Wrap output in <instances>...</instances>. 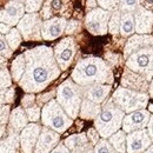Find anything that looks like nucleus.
<instances>
[{
  "instance_id": "nucleus-1",
  "label": "nucleus",
  "mask_w": 153,
  "mask_h": 153,
  "mask_svg": "<svg viewBox=\"0 0 153 153\" xmlns=\"http://www.w3.org/2000/svg\"><path fill=\"white\" fill-rule=\"evenodd\" d=\"M26 71L19 81V86L26 93L44 91L60 76L53 50L48 46H37L26 51Z\"/></svg>"
},
{
  "instance_id": "nucleus-2",
  "label": "nucleus",
  "mask_w": 153,
  "mask_h": 153,
  "mask_svg": "<svg viewBox=\"0 0 153 153\" xmlns=\"http://www.w3.org/2000/svg\"><path fill=\"white\" fill-rule=\"evenodd\" d=\"M126 68L143 76L149 82L153 78V37L132 36L124 47Z\"/></svg>"
},
{
  "instance_id": "nucleus-3",
  "label": "nucleus",
  "mask_w": 153,
  "mask_h": 153,
  "mask_svg": "<svg viewBox=\"0 0 153 153\" xmlns=\"http://www.w3.org/2000/svg\"><path fill=\"white\" fill-rule=\"evenodd\" d=\"M71 79L81 87L91 85H111L113 82V73L105 60L90 57L80 59L76 62Z\"/></svg>"
},
{
  "instance_id": "nucleus-4",
  "label": "nucleus",
  "mask_w": 153,
  "mask_h": 153,
  "mask_svg": "<svg viewBox=\"0 0 153 153\" xmlns=\"http://www.w3.org/2000/svg\"><path fill=\"white\" fill-rule=\"evenodd\" d=\"M124 118L125 113L115 105L112 98H110L101 105V112L94 120V128L102 139H107L120 131Z\"/></svg>"
},
{
  "instance_id": "nucleus-5",
  "label": "nucleus",
  "mask_w": 153,
  "mask_h": 153,
  "mask_svg": "<svg viewBox=\"0 0 153 153\" xmlns=\"http://www.w3.org/2000/svg\"><path fill=\"white\" fill-rule=\"evenodd\" d=\"M82 87L72 79L62 81L57 88V101L72 120L79 115L82 102Z\"/></svg>"
},
{
  "instance_id": "nucleus-6",
  "label": "nucleus",
  "mask_w": 153,
  "mask_h": 153,
  "mask_svg": "<svg viewBox=\"0 0 153 153\" xmlns=\"http://www.w3.org/2000/svg\"><path fill=\"white\" fill-rule=\"evenodd\" d=\"M41 123L45 127L61 134L71 127L73 120L58 104L57 99H52L41 110Z\"/></svg>"
},
{
  "instance_id": "nucleus-7",
  "label": "nucleus",
  "mask_w": 153,
  "mask_h": 153,
  "mask_svg": "<svg viewBox=\"0 0 153 153\" xmlns=\"http://www.w3.org/2000/svg\"><path fill=\"white\" fill-rule=\"evenodd\" d=\"M149 99L150 96L147 93L135 92L121 86L118 87L112 94V100L125 114L145 110L149 104Z\"/></svg>"
},
{
  "instance_id": "nucleus-8",
  "label": "nucleus",
  "mask_w": 153,
  "mask_h": 153,
  "mask_svg": "<svg viewBox=\"0 0 153 153\" xmlns=\"http://www.w3.org/2000/svg\"><path fill=\"white\" fill-rule=\"evenodd\" d=\"M111 14V12L100 7L91 10L85 18V26L87 31L93 36H105L108 32V21Z\"/></svg>"
},
{
  "instance_id": "nucleus-9",
  "label": "nucleus",
  "mask_w": 153,
  "mask_h": 153,
  "mask_svg": "<svg viewBox=\"0 0 153 153\" xmlns=\"http://www.w3.org/2000/svg\"><path fill=\"white\" fill-rule=\"evenodd\" d=\"M54 58L60 71H66L72 64L76 53V40L72 37H67L60 40L53 50Z\"/></svg>"
},
{
  "instance_id": "nucleus-10",
  "label": "nucleus",
  "mask_w": 153,
  "mask_h": 153,
  "mask_svg": "<svg viewBox=\"0 0 153 153\" xmlns=\"http://www.w3.org/2000/svg\"><path fill=\"white\" fill-rule=\"evenodd\" d=\"M41 17L38 13H27L17 25V28L21 33L22 38L27 41L31 40H41V27H42Z\"/></svg>"
},
{
  "instance_id": "nucleus-11",
  "label": "nucleus",
  "mask_w": 153,
  "mask_h": 153,
  "mask_svg": "<svg viewBox=\"0 0 153 153\" xmlns=\"http://www.w3.org/2000/svg\"><path fill=\"white\" fill-rule=\"evenodd\" d=\"M25 16V4L22 1H8L0 10V22L8 26H16Z\"/></svg>"
},
{
  "instance_id": "nucleus-12",
  "label": "nucleus",
  "mask_w": 153,
  "mask_h": 153,
  "mask_svg": "<svg viewBox=\"0 0 153 153\" xmlns=\"http://www.w3.org/2000/svg\"><path fill=\"white\" fill-rule=\"evenodd\" d=\"M152 145V140L147 133V130H139L128 133L126 137L127 153H144Z\"/></svg>"
},
{
  "instance_id": "nucleus-13",
  "label": "nucleus",
  "mask_w": 153,
  "mask_h": 153,
  "mask_svg": "<svg viewBox=\"0 0 153 153\" xmlns=\"http://www.w3.org/2000/svg\"><path fill=\"white\" fill-rule=\"evenodd\" d=\"M150 118L151 113L147 110H140L130 114H125L123 121V131L125 133H132L134 131L145 130L147 127Z\"/></svg>"
},
{
  "instance_id": "nucleus-14",
  "label": "nucleus",
  "mask_w": 153,
  "mask_h": 153,
  "mask_svg": "<svg viewBox=\"0 0 153 153\" xmlns=\"http://www.w3.org/2000/svg\"><path fill=\"white\" fill-rule=\"evenodd\" d=\"M41 127L38 124H28L20 132V150L21 153H34L36 145L38 143Z\"/></svg>"
},
{
  "instance_id": "nucleus-15",
  "label": "nucleus",
  "mask_w": 153,
  "mask_h": 153,
  "mask_svg": "<svg viewBox=\"0 0 153 153\" xmlns=\"http://www.w3.org/2000/svg\"><path fill=\"white\" fill-rule=\"evenodd\" d=\"M67 20L64 17H53L45 20L41 27V37L45 40H54L65 33Z\"/></svg>"
},
{
  "instance_id": "nucleus-16",
  "label": "nucleus",
  "mask_w": 153,
  "mask_h": 153,
  "mask_svg": "<svg viewBox=\"0 0 153 153\" xmlns=\"http://www.w3.org/2000/svg\"><path fill=\"white\" fill-rule=\"evenodd\" d=\"M135 32L139 36H146L152 32L153 28V12L146 10L143 5H139L134 11Z\"/></svg>"
},
{
  "instance_id": "nucleus-17",
  "label": "nucleus",
  "mask_w": 153,
  "mask_h": 153,
  "mask_svg": "<svg viewBox=\"0 0 153 153\" xmlns=\"http://www.w3.org/2000/svg\"><path fill=\"white\" fill-rule=\"evenodd\" d=\"M59 141L60 134L44 126L41 127V132L34 149V153H51L59 145Z\"/></svg>"
},
{
  "instance_id": "nucleus-18",
  "label": "nucleus",
  "mask_w": 153,
  "mask_h": 153,
  "mask_svg": "<svg viewBox=\"0 0 153 153\" xmlns=\"http://www.w3.org/2000/svg\"><path fill=\"white\" fill-rule=\"evenodd\" d=\"M64 145L71 153H93L94 147L85 133L72 134L64 140Z\"/></svg>"
},
{
  "instance_id": "nucleus-19",
  "label": "nucleus",
  "mask_w": 153,
  "mask_h": 153,
  "mask_svg": "<svg viewBox=\"0 0 153 153\" xmlns=\"http://www.w3.org/2000/svg\"><path fill=\"white\" fill-rule=\"evenodd\" d=\"M121 87L132 90L135 92L147 93L146 91H149L150 82L146 79H144L143 76H138L134 72L130 71L128 68H125L123 76H121Z\"/></svg>"
},
{
  "instance_id": "nucleus-20",
  "label": "nucleus",
  "mask_w": 153,
  "mask_h": 153,
  "mask_svg": "<svg viewBox=\"0 0 153 153\" xmlns=\"http://www.w3.org/2000/svg\"><path fill=\"white\" fill-rule=\"evenodd\" d=\"M112 90L111 85H91L82 87L84 99H87L94 104L101 105L107 100V97Z\"/></svg>"
},
{
  "instance_id": "nucleus-21",
  "label": "nucleus",
  "mask_w": 153,
  "mask_h": 153,
  "mask_svg": "<svg viewBox=\"0 0 153 153\" xmlns=\"http://www.w3.org/2000/svg\"><path fill=\"white\" fill-rule=\"evenodd\" d=\"M20 147V133L8 128L7 135L0 140V153H17Z\"/></svg>"
},
{
  "instance_id": "nucleus-22",
  "label": "nucleus",
  "mask_w": 153,
  "mask_h": 153,
  "mask_svg": "<svg viewBox=\"0 0 153 153\" xmlns=\"http://www.w3.org/2000/svg\"><path fill=\"white\" fill-rule=\"evenodd\" d=\"M10 127L11 130H13L14 132L20 133L27 125H28V118L26 115V112L22 107H17L13 108V111L11 112L10 115Z\"/></svg>"
},
{
  "instance_id": "nucleus-23",
  "label": "nucleus",
  "mask_w": 153,
  "mask_h": 153,
  "mask_svg": "<svg viewBox=\"0 0 153 153\" xmlns=\"http://www.w3.org/2000/svg\"><path fill=\"white\" fill-rule=\"evenodd\" d=\"M101 112V105L94 104L87 99H82L81 102V107H80V112H79V117L81 119L85 120H96L98 118V115Z\"/></svg>"
},
{
  "instance_id": "nucleus-24",
  "label": "nucleus",
  "mask_w": 153,
  "mask_h": 153,
  "mask_svg": "<svg viewBox=\"0 0 153 153\" xmlns=\"http://www.w3.org/2000/svg\"><path fill=\"white\" fill-rule=\"evenodd\" d=\"M134 32H135V21L133 13L121 12V20H120L121 37H132Z\"/></svg>"
},
{
  "instance_id": "nucleus-25",
  "label": "nucleus",
  "mask_w": 153,
  "mask_h": 153,
  "mask_svg": "<svg viewBox=\"0 0 153 153\" xmlns=\"http://www.w3.org/2000/svg\"><path fill=\"white\" fill-rule=\"evenodd\" d=\"M25 71H26V58H25V54H20L12 61V65H11L12 79L14 81L19 82L25 73Z\"/></svg>"
},
{
  "instance_id": "nucleus-26",
  "label": "nucleus",
  "mask_w": 153,
  "mask_h": 153,
  "mask_svg": "<svg viewBox=\"0 0 153 153\" xmlns=\"http://www.w3.org/2000/svg\"><path fill=\"white\" fill-rule=\"evenodd\" d=\"M126 133L120 130L118 131L117 133H114L113 135H111L108 138V141L110 144L113 146L115 151L118 153H127V150H126Z\"/></svg>"
},
{
  "instance_id": "nucleus-27",
  "label": "nucleus",
  "mask_w": 153,
  "mask_h": 153,
  "mask_svg": "<svg viewBox=\"0 0 153 153\" xmlns=\"http://www.w3.org/2000/svg\"><path fill=\"white\" fill-rule=\"evenodd\" d=\"M6 38V41L8 44V46L11 47L12 51H16L21 44V39H22V36L18 31V28H12L10 33H7L5 36Z\"/></svg>"
},
{
  "instance_id": "nucleus-28",
  "label": "nucleus",
  "mask_w": 153,
  "mask_h": 153,
  "mask_svg": "<svg viewBox=\"0 0 153 153\" xmlns=\"http://www.w3.org/2000/svg\"><path fill=\"white\" fill-rule=\"evenodd\" d=\"M120 20H121V11L118 10L112 12L111 18L108 21V32L111 34H119L120 33Z\"/></svg>"
},
{
  "instance_id": "nucleus-29",
  "label": "nucleus",
  "mask_w": 153,
  "mask_h": 153,
  "mask_svg": "<svg viewBox=\"0 0 153 153\" xmlns=\"http://www.w3.org/2000/svg\"><path fill=\"white\" fill-rule=\"evenodd\" d=\"M93 153H118L113 149V146L110 144L107 139H100V141L94 146Z\"/></svg>"
},
{
  "instance_id": "nucleus-30",
  "label": "nucleus",
  "mask_w": 153,
  "mask_h": 153,
  "mask_svg": "<svg viewBox=\"0 0 153 153\" xmlns=\"http://www.w3.org/2000/svg\"><path fill=\"white\" fill-rule=\"evenodd\" d=\"M25 112H26V115H27L28 120L32 121V123L38 121L39 119L41 118V110H40V107H39L38 105H33V106L26 108Z\"/></svg>"
},
{
  "instance_id": "nucleus-31",
  "label": "nucleus",
  "mask_w": 153,
  "mask_h": 153,
  "mask_svg": "<svg viewBox=\"0 0 153 153\" xmlns=\"http://www.w3.org/2000/svg\"><path fill=\"white\" fill-rule=\"evenodd\" d=\"M11 85H12V76L8 72V70L5 68L0 71V90L10 88Z\"/></svg>"
},
{
  "instance_id": "nucleus-32",
  "label": "nucleus",
  "mask_w": 153,
  "mask_h": 153,
  "mask_svg": "<svg viewBox=\"0 0 153 153\" xmlns=\"http://www.w3.org/2000/svg\"><path fill=\"white\" fill-rule=\"evenodd\" d=\"M141 4V1H119V10L121 12L134 13L137 7Z\"/></svg>"
},
{
  "instance_id": "nucleus-33",
  "label": "nucleus",
  "mask_w": 153,
  "mask_h": 153,
  "mask_svg": "<svg viewBox=\"0 0 153 153\" xmlns=\"http://www.w3.org/2000/svg\"><path fill=\"white\" fill-rule=\"evenodd\" d=\"M12 53H13V51L8 46L5 36H1L0 34V57H4L7 59V58L12 57Z\"/></svg>"
},
{
  "instance_id": "nucleus-34",
  "label": "nucleus",
  "mask_w": 153,
  "mask_h": 153,
  "mask_svg": "<svg viewBox=\"0 0 153 153\" xmlns=\"http://www.w3.org/2000/svg\"><path fill=\"white\" fill-rule=\"evenodd\" d=\"M11 115V107L8 105H1L0 106V125L6 126V124L10 121Z\"/></svg>"
},
{
  "instance_id": "nucleus-35",
  "label": "nucleus",
  "mask_w": 153,
  "mask_h": 153,
  "mask_svg": "<svg viewBox=\"0 0 153 153\" xmlns=\"http://www.w3.org/2000/svg\"><path fill=\"white\" fill-rule=\"evenodd\" d=\"M100 8L108 11V12H114L119 10V1H97Z\"/></svg>"
},
{
  "instance_id": "nucleus-36",
  "label": "nucleus",
  "mask_w": 153,
  "mask_h": 153,
  "mask_svg": "<svg viewBox=\"0 0 153 153\" xmlns=\"http://www.w3.org/2000/svg\"><path fill=\"white\" fill-rule=\"evenodd\" d=\"M25 4V11L27 13H37L42 6V1H24Z\"/></svg>"
},
{
  "instance_id": "nucleus-37",
  "label": "nucleus",
  "mask_w": 153,
  "mask_h": 153,
  "mask_svg": "<svg viewBox=\"0 0 153 153\" xmlns=\"http://www.w3.org/2000/svg\"><path fill=\"white\" fill-rule=\"evenodd\" d=\"M52 14H53V11H52V1H46V2H44L42 8H41L40 17H41L42 19L48 20V19H51Z\"/></svg>"
},
{
  "instance_id": "nucleus-38",
  "label": "nucleus",
  "mask_w": 153,
  "mask_h": 153,
  "mask_svg": "<svg viewBox=\"0 0 153 153\" xmlns=\"http://www.w3.org/2000/svg\"><path fill=\"white\" fill-rule=\"evenodd\" d=\"M54 94H57V90L54 91H50V92H47V93H44V94H40V96L37 98V102H38V106L39 105H46L47 102H50L52 99H53V97Z\"/></svg>"
},
{
  "instance_id": "nucleus-39",
  "label": "nucleus",
  "mask_w": 153,
  "mask_h": 153,
  "mask_svg": "<svg viewBox=\"0 0 153 153\" xmlns=\"http://www.w3.org/2000/svg\"><path fill=\"white\" fill-rule=\"evenodd\" d=\"M86 135H87V139L90 140V143H91L93 146H96L97 144L100 141V139H101L100 134L98 133V131H97L94 127H93V128H90V130L87 131Z\"/></svg>"
},
{
  "instance_id": "nucleus-40",
  "label": "nucleus",
  "mask_w": 153,
  "mask_h": 153,
  "mask_svg": "<svg viewBox=\"0 0 153 153\" xmlns=\"http://www.w3.org/2000/svg\"><path fill=\"white\" fill-rule=\"evenodd\" d=\"M80 28V22L78 21V20H70V21H67V26H66V30H65V34H73V33H76V31Z\"/></svg>"
},
{
  "instance_id": "nucleus-41",
  "label": "nucleus",
  "mask_w": 153,
  "mask_h": 153,
  "mask_svg": "<svg viewBox=\"0 0 153 153\" xmlns=\"http://www.w3.org/2000/svg\"><path fill=\"white\" fill-rule=\"evenodd\" d=\"M36 99H37V98H36V96H34L33 93H27L26 96L22 98V100H21V105H22V107L26 110V108L33 106Z\"/></svg>"
},
{
  "instance_id": "nucleus-42",
  "label": "nucleus",
  "mask_w": 153,
  "mask_h": 153,
  "mask_svg": "<svg viewBox=\"0 0 153 153\" xmlns=\"http://www.w3.org/2000/svg\"><path fill=\"white\" fill-rule=\"evenodd\" d=\"M51 153H71V152H70V150L64 145V143H60Z\"/></svg>"
},
{
  "instance_id": "nucleus-43",
  "label": "nucleus",
  "mask_w": 153,
  "mask_h": 153,
  "mask_svg": "<svg viewBox=\"0 0 153 153\" xmlns=\"http://www.w3.org/2000/svg\"><path fill=\"white\" fill-rule=\"evenodd\" d=\"M14 88L13 87H10L7 90V93H6V104H10V102H13L14 100Z\"/></svg>"
},
{
  "instance_id": "nucleus-44",
  "label": "nucleus",
  "mask_w": 153,
  "mask_h": 153,
  "mask_svg": "<svg viewBox=\"0 0 153 153\" xmlns=\"http://www.w3.org/2000/svg\"><path fill=\"white\" fill-rule=\"evenodd\" d=\"M11 26H8V25H6V24H2V22H0V34L1 36H6L7 33H10L11 32Z\"/></svg>"
},
{
  "instance_id": "nucleus-45",
  "label": "nucleus",
  "mask_w": 153,
  "mask_h": 153,
  "mask_svg": "<svg viewBox=\"0 0 153 153\" xmlns=\"http://www.w3.org/2000/svg\"><path fill=\"white\" fill-rule=\"evenodd\" d=\"M146 130H147V133L150 135L151 140L153 141V115H151V118H150V121H149V124H147Z\"/></svg>"
},
{
  "instance_id": "nucleus-46",
  "label": "nucleus",
  "mask_w": 153,
  "mask_h": 153,
  "mask_svg": "<svg viewBox=\"0 0 153 153\" xmlns=\"http://www.w3.org/2000/svg\"><path fill=\"white\" fill-rule=\"evenodd\" d=\"M7 90L8 88H4V90H0V106L6 104V93H7Z\"/></svg>"
},
{
  "instance_id": "nucleus-47",
  "label": "nucleus",
  "mask_w": 153,
  "mask_h": 153,
  "mask_svg": "<svg viewBox=\"0 0 153 153\" xmlns=\"http://www.w3.org/2000/svg\"><path fill=\"white\" fill-rule=\"evenodd\" d=\"M6 66H7V60H6V58L0 57V71H2V70H5V68H7Z\"/></svg>"
},
{
  "instance_id": "nucleus-48",
  "label": "nucleus",
  "mask_w": 153,
  "mask_h": 153,
  "mask_svg": "<svg viewBox=\"0 0 153 153\" xmlns=\"http://www.w3.org/2000/svg\"><path fill=\"white\" fill-rule=\"evenodd\" d=\"M149 96L153 99V78H152V80H151V82H150V87H149Z\"/></svg>"
},
{
  "instance_id": "nucleus-49",
  "label": "nucleus",
  "mask_w": 153,
  "mask_h": 153,
  "mask_svg": "<svg viewBox=\"0 0 153 153\" xmlns=\"http://www.w3.org/2000/svg\"><path fill=\"white\" fill-rule=\"evenodd\" d=\"M5 132H6V126H4V125H0V140L2 139V137H4Z\"/></svg>"
},
{
  "instance_id": "nucleus-50",
  "label": "nucleus",
  "mask_w": 153,
  "mask_h": 153,
  "mask_svg": "<svg viewBox=\"0 0 153 153\" xmlns=\"http://www.w3.org/2000/svg\"><path fill=\"white\" fill-rule=\"evenodd\" d=\"M144 153H153V144H152V145H151V146H150V147H149V149H147V150H146V151H145Z\"/></svg>"
}]
</instances>
